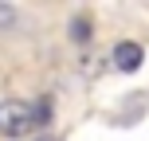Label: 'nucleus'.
I'll return each instance as SVG.
<instances>
[{
  "label": "nucleus",
  "instance_id": "nucleus-1",
  "mask_svg": "<svg viewBox=\"0 0 149 141\" xmlns=\"http://www.w3.org/2000/svg\"><path fill=\"white\" fill-rule=\"evenodd\" d=\"M47 102H24V98H4L0 102V137H24L31 129L47 126Z\"/></svg>",
  "mask_w": 149,
  "mask_h": 141
},
{
  "label": "nucleus",
  "instance_id": "nucleus-2",
  "mask_svg": "<svg viewBox=\"0 0 149 141\" xmlns=\"http://www.w3.org/2000/svg\"><path fill=\"white\" fill-rule=\"evenodd\" d=\"M110 59H114V67H118V71H126V74H134L137 67H141V59H145V51H141V43H134V39H122V43H114V51H110Z\"/></svg>",
  "mask_w": 149,
  "mask_h": 141
},
{
  "label": "nucleus",
  "instance_id": "nucleus-3",
  "mask_svg": "<svg viewBox=\"0 0 149 141\" xmlns=\"http://www.w3.org/2000/svg\"><path fill=\"white\" fill-rule=\"evenodd\" d=\"M71 39L74 43H86L90 39V16H74L71 20Z\"/></svg>",
  "mask_w": 149,
  "mask_h": 141
},
{
  "label": "nucleus",
  "instance_id": "nucleus-4",
  "mask_svg": "<svg viewBox=\"0 0 149 141\" xmlns=\"http://www.w3.org/2000/svg\"><path fill=\"white\" fill-rule=\"evenodd\" d=\"M12 28H16V8L0 4V31H12Z\"/></svg>",
  "mask_w": 149,
  "mask_h": 141
}]
</instances>
